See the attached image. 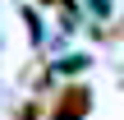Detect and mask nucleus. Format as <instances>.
I'll return each mask as SVG.
<instances>
[{
	"label": "nucleus",
	"instance_id": "1",
	"mask_svg": "<svg viewBox=\"0 0 124 120\" xmlns=\"http://www.w3.org/2000/svg\"><path fill=\"white\" fill-rule=\"evenodd\" d=\"M92 111V92L83 88V83H69L60 97H55V106H51V120H83Z\"/></svg>",
	"mask_w": 124,
	"mask_h": 120
},
{
	"label": "nucleus",
	"instance_id": "2",
	"mask_svg": "<svg viewBox=\"0 0 124 120\" xmlns=\"http://www.w3.org/2000/svg\"><path fill=\"white\" fill-rule=\"evenodd\" d=\"M46 5H51V0H46Z\"/></svg>",
	"mask_w": 124,
	"mask_h": 120
}]
</instances>
